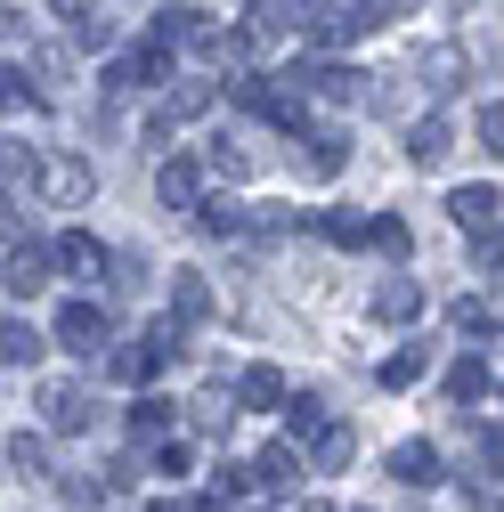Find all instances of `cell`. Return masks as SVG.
Listing matches in <instances>:
<instances>
[{
  "mask_svg": "<svg viewBox=\"0 0 504 512\" xmlns=\"http://www.w3.org/2000/svg\"><path fill=\"white\" fill-rule=\"evenodd\" d=\"M33 196L57 204V212H74V204L98 196V171H90L82 155H41V163H33Z\"/></svg>",
  "mask_w": 504,
  "mask_h": 512,
  "instance_id": "6da1fadb",
  "label": "cell"
},
{
  "mask_svg": "<svg viewBox=\"0 0 504 512\" xmlns=\"http://www.w3.org/2000/svg\"><path fill=\"white\" fill-rule=\"evenodd\" d=\"M155 196H163L171 212H196V204H204V171L187 163V155H163V171H155Z\"/></svg>",
  "mask_w": 504,
  "mask_h": 512,
  "instance_id": "7a4b0ae2",
  "label": "cell"
},
{
  "mask_svg": "<svg viewBox=\"0 0 504 512\" xmlns=\"http://www.w3.org/2000/svg\"><path fill=\"white\" fill-rule=\"evenodd\" d=\"M41 415L57 423V431H90V391H82V382H49V391H41Z\"/></svg>",
  "mask_w": 504,
  "mask_h": 512,
  "instance_id": "3957f363",
  "label": "cell"
},
{
  "mask_svg": "<svg viewBox=\"0 0 504 512\" xmlns=\"http://www.w3.org/2000/svg\"><path fill=\"white\" fill-rule=\"evenodd\" d=\"M448 220L472 228V236H496V187H488V179H480V187H456V196H448Z\"/></svg>",
  "mask_w": 504,
  "mask_h": 512,
  "instance_id": "277c9868",
  "label": "cell"
},
{
  "mask_svg": "<svg viewBox=\"0 0 504 512\" xmlns=\"http://www.w3.org/2000/svg\"><path fill=\"white\" fill-rule=\"evenodd\" d=\"M57 342H66V350H98V342H106L98 301H66V309H57Z\"/></svg>",
  "mask_w": 504,
  "mask_h": 512,
  "instance_id": "5b68a950",
  "label": "cell"
},
{
  "mask_svg": "<svg viewBox=\"0 0 504 512\" xmlns=\"http://www.w3.org/2000/svg\"><path fill=\"white\" fill-rule=\"evenodd\" d=\"M0 285H9L17 301L41 293V285H49V252H41V244H17V252H9V269H0Z\"/></svg>",
  "mask_w": 504,
  "mask_h": 512,
  "instance_id": "8992f818",
  "label": "cell"
},
{
  "mask_svg": "<svg viewBox=\"0 0 504 512\" xmlns=\"http://www.w3.org/2000/svg\"><path fill=\"white\" fill-rule=\"evenodd\" d=\"M391 480H407V488H439V456L423 439H407V447H391Z\"/></svg>",
  "mask_w": 504,
  "mask_h": 512,
  "instance_id": "52a82bcc",
  "label": "cell"
},
{
  "mask_svg": "<svg viewBox=\"0 0 504 512\" xmlns=\"http://www.w3.org/2000/svg\"><path fill=\"white\" fill-rule=\"evenodd\" d=\"M236 399H244L252 415H269V407H285V374H277V366H252V374L236 382Z\"/></svg>",
  "mask_w": 504,
  "mask_h": 512,
  "instance_id": "ba28073f",
  "label": "cell"
},
{
  "mask_svg": "<svg viewBox=\"0 0 504 512\" xmlns=\"http://www.w3.org/2000/svg\"><path fill=\"white\" fill-rule=\"evenodd\" d=\"M57 269H74V277H98V269H106V244H98V236H82V228H74V236H66V244H57Z\"/></svg>",
  "mask_w": 504,
  "mask_h": 512,
  "instance_id": "9c48e42d",
  "label": "cell"
},
{
  "mask_svg": "<svg viewBox=\"0 0 504 512\" xmlns=\"http://www.w3.org/2000/svg\"><path fill=\"white\" fill-rule=\"evenodd\" d=\"M244 480H252V488H293V480H301V456H293V447H269Z\"/></svg>",
  "mask_w": 504,
  "mask_h": 512,
  "instance_id": "30bf717a",
  "label": "cell"
},
{
  "mask_svg": "<svg viewBox=\"0 0 504 512\" xmlns=\"http://www.w3.org/2000/svg\"><path fill=\"white\" fill-rule=\"evenodd\" d=\"M285 431H293V439H318V431H326V399H309V391L285 399Z\"/></svg>",
  "mask_w": 504,
  "mask_h": 512,
  "instance_id": "8fae6325",
  "label": "cell"
},
{
  "mask_svg": "<svg viewBox=\"0 0 504 512\" xmlns=\"http://www.w3.org/2000/svg\"><path fill=\"white\" fill-rule=\"evenodd\" d=\"M407 155H415V163H439V155H448V122H439V114L415 122V131H407Z\"/></svg>",
  "mask_w": 504,
  "mask_h": 512,
  "instance_id": "7c38bea8",
  "label": "cell"
},
{
  "mask_svg": "<svg viewBox=\"0 0 504 512\" xmlns=\"http://www.w3.org/2000/svg\"><path fill=\"white\" fill-rule=\"evenodd\" d=\"M171 301H179V317H204V309H212V293H204L196 269H179V277H171Z\"/></svg>",
  "mask_w": 504,
  "mask_h": 512,
  "instance_id": "4fadbf2b",
  "label": "cell"
},
{
  "mask_svg": "<svg viewBox=\"0 0 504 512\" xmlns=\"http://www.w3.org/2000/svg\"><path fill=\"white\" fill-rule=\"evenodd\" d=\"M350 456H358V439H350L342 423H326V431H318V464H326V472H342Z\"/></svg>",
  "mask_w": 504,
  "mask_h": 512,
  "instance_id": "5bb4252c",
  "label": "cell"
},
{
  "mask_svg": "<svg viewBox=\"0 0 504 512\" xmlns=\"http://www.w3.org/2000/svg\"><path fill=\"white\" fill-rule=\"evenodd\" d=\"M0 358H9V366H33V358H41V334H33V326H0Z\"/></svg>",
  "mask_w": 504,
  "mask_h": 512,
  "instance_id": "9a60e30c",
  "label": "cell"
},
{
  "mask_svg": "<svg viewBox=\"0 0 504 512\" xmlns=\"http://www.w3.org/2000/svg\"><path fill=\"white\" fill-rule=\"evenodd\" d=\"M415 374H423V342H407L399 358H383V391H407Z\"/></svg>",
  "mask_w": 504,
  "mask_h": 512,
  "instance_id": "2e32d148",
  "label": "cell"
},
{
  "mask_svg": "<svg viewBox=\"0 0 504 512\" xmlns=\"http://www.w3.org/2000/svg\"><path fill=\"white\" fill-rule=\"evenodd\" d=\"M66 25H74V41H82V49H106V41H114V25H106L98 9H66Z\"/></svg>",
  "mask_w": 504,
  "mask_h": 512,
  "instance_id": "e0dca14e",
  "label": "cell"
},
{
  "mask_svg": "<svg viewBox=\"0 0 504 512\" xmlns=\"http://www.w3.org/2000/svg\"><path fill=\"white\" fill-rule=\"evenodd\" d=\"M448 391H456V399H480V391H488V358H456Z\"/></svg>",
  "mask_w": 504,
  "mask_h": 512,
  "instance_id": "ac0fdd59",
  "label": "cell"
},
{
  "mask_svg": "<svg viewBox=\"0 0 504 512\" xmlns=\"http://www.w3.org/2000/svg\"><path fill=\"white\" fill-rule=\"evenodd\" d=\"M415 309H423L415 285H383V293H374V317H415Z\"/></svg>",
  "mask_w": 504,
  "mask_h": 512,
  "instance_id": "d6986e66",
  "label": "cell"
},
{
  "mask_svg": "<svg viewBox=\"0 0 504 512\" xmlns=\"http://www.w3.org/2000/svg\"><path fill=\"white\" fill-rule=\"evenodd\" d=\"M131 431H139V439L171 431V399H139V407H131Z\"/></svg>",
  "mask_w": 504,
  "mask_h": 512,
  "instance_id": "ffe728a7",
  "label": "cell"
},
{
  "mask_svg": "<svg viewBox=\"0 0 504 512\" xmlns=\"http://www.w3.org/2000/svg\"><path fill=\"white\" fill-rule=\"evenodd\" d=\"M212 163H220L228 179H244V171H252V147H244V139H212Z\"/></svg>",
  "mask_w": 504,
  "mask_h": 512,
  "instance_id": "44dd1931",
  "label": "cell"
},
{
  "mask_svg": "<svg viewBox=\"0 0 504 512\" xmlns=\"http://www.w3.org/2000/svg\"><path fill=\"white\" fill-rule=\"evenodd\" d=\"M358 90H366V82H358V74H342V66H326V74H318V98H334V106H342V98H358Z\"/></svg>",
  "mask_w": 504,
  "mask_h": 512,
  "instance_id": "7402d4cb",
  "label": "cell"
},
{
  "mask_svg": "<svg viewBox=\"0 0 504 512\" xmlns=\"http://www.w3.org/2000/svg\"><path fill=\"white\" fill-rule=\"evenodd\" d=\"M196 220H204L212 236H236V228H244V212H236V204H196Z\"/></svg>",
  "mask_w": 504,
  "mask_h": 512,
  "instance_id": "603a6c76",
  "label": "cell"
},
{
  "mask_svg": "<svg viewBox=\"0 0 504 512\" xmlns=\"http://www.w3.org/2000/svg\"><path fill=\"white\" fill-rule=\"evenodd\" d=\"M318 220H326L334 244H366V220H358V212H318Z\"/></svg>",
  "mask_w": 504,
  "mask_h": 512,
  "instance_id": "cb8c5ba5",
  "label": "cell"
},
{
  "mask_svg": "<svg viewBox=\"0 0 504 512\" xmlns=\"http://www.w3.org/2000/svg\"><path fill=\"white\" fill-rule=\"evenodd\" d=\"M456 326H464V334H496V309H488V301H464Z\"/></svg>",
  "mask_w": 504,
  "mask_h": 512,
  "instance_id": "d4e9b609",
  "label": "cell"
},
{
  "mask_svg": "<svg viewBox=\"0 0 504 512\" xmlns=\"http://www.w3.org/2000/svg\"><path fill=\"white\" fill-rule=\"evenodd\" d=\"M33 98V82L25 74H9V66H0V114H9V106H25Z\"/></svg>",
  "mask_w": 504,
  "mask_h": 512,
  "instance_id": "484cf974",
  "label": "cell"
},
{
  "mask_svg": "<svg viewBox=\"0 0 504 512\" xmlns=\"http://www.w3.org/2000/svg\"><path fill=\"white\" fill-rule=\"evenodd\" d=\"M342 155H350L342 139H318V147H309V171H342Z\"/></svg>",
  "mask_w": 504,
  "mask_h": 512,
  "instance_id": "4316f807",
  "label": "cell"
},
{
  "mask_svg": "<svg viewBox=\"0 0 504 512\" xmlns=\"http://www.w3.org/2000/svg\"><path fill=\"white\" fill-rule=\"evenodd\" d=\"M366 244H383V252H407V228H399V220H374V228H366Z\"/></svg>",
  "mask_w": 504,
  "mask_h": 512,
  "instance_id": "83f0119b",
  "label": "cell"
},
{
  "mask_svg": "<svg viewBox=\"0 0 504 512\" xmlns=\"http://www.w3.org/2000/svg\"><path fill=\"white\" fill-rule=\"evenodd\" d=\"M171 114H204V82H179L171 90Z\"/></svg>",
  "mask_w": 504,
  "mask_h": 512,
  "instance_id": "f1b7e54d",
  "label": "cell"
},
{
  "mask_svg": "<svg viewBox=\"0 0 504 512\" xmlns=\"http://www.w3.org/2000/svg\"><path fill=\"white\" fill-rule=\"evenodd\" d=\"M0 236H17V204L9 196H0Z\"/></svg>",
  "mask_w": 504,
  "mask_h": 512,
  "instance_id": "f546056e",
  "label": "cell"
},
{
  "mask_svg": "<svg viewBox=\"0 0 504 512\" xmlns=\"http://www.w3.org/2000/svg\"><path fill=\"white\" fill-rule=\"evenodd\" d=\"M155 512H204V504H155Z\"/></svg>",
  "mask_w": 504,
  "mask_h": 512,
  "instance_id": "4dcf8cb0",
  "label": "cell"
},
{
  "mask_svg": "<svg viewBox=\"0 0 504 512\" xmlns=\"http://www.w3.org/2000/svg\"><path fill=\"white\" fill-rule=\"evenodd\" d=\"M309 512H326V504H309Z\"/></svg>",
  "mask_w": 504,
  "mask_h": 512,
  "instance_id": "1f68e13d",
  "label": "cell"
}]
</instances>
